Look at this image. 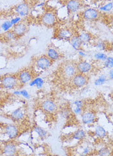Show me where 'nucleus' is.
Here are the masks:
<instances>
[{"label": "nucleus", "mask_w": 113, "mask_h": 156, "mask_svg": "<svg viewBox=\"0 0 113 156\" xmlns=\"http://www.w3.org/2000/svg\"><path fill=\"white\" fill-rule=\"evenodd\" d=\"M17 151V146L12 143H7L5 144L3 149V153L6 155H14L16 154Z\"/></svg>", "instance_id": "obj_18"}, {"label": "nucleus", "mask_w": 113, "mask_h": 156, "mask_svg": "<svg viewBox=\"0 0 113 156\" xmlns=\"http://www.w3.org/2000/svg\"><path fill=\"white\" fill-rule=\"evenodd\" d=\"M21 21H22V17L20 16H16V17L11 19V22L13 25H16L17 23H19Z\"/></svg>", "instance_id": "obj_38"}, {"label": "nucleus", "mask_w": 113, "mask_h": 156, "mask_svg": "<svg viewBox=\"0 0 113 156\" xmlns=\"http://www.w3.org/2000/svg\"><path fill=\"white\" fill-rule=\"evenodd\" d=\"M100 11L94 8H88L85 9L81 12V17L87 21H95L100 17Z\"/></svg>", "instance_id": "obj_6"}, {"label": "nucleus", "mask_w": 113, "mask_h": 156, "mask_svg": "<svg viewBox=\"0 0 113 156\" xmlns=\"http://www.w3.org/2000/svg\"><path fill=\"white\" fill-rule=\"evenodd\" d=\"M5 133L9 139H14L17 137L19 133V128L15 125H7L5 128Z\"/></svg>", "instance_id": "obj_14"}, {"label": "nucleus", "mask_w": 113, "mask_h": 156, "mask_svg": "<svg viewBox=\"0 0 113 156\" xmlns=\"http://www.w3.org/2000/svg\"><path fill=\"white\" fill-rule=\"evenodd\" d=\"M61 115L64 119H69L71 116V112L68 109H64L61 112Z\"/></svg>", "instance_id": "obj_35"}, {"label": "nucleus", "mask_w": 113, "mask_h": 156, "mask_svg": "<svg viewBox=\"0 0 113 156\" xmlns=\"http://www.w3.org/2000/svg\"><path fill=\"white\" fill-rule=\"evenodd\" d=\"M89 80V78L87 74L77 72L71 79V83L74 88H81L87 85Z\"/></svg>", "instance_id": "obj_2"}, {"label": "nucleus", "mask_w": 113, "mask_h": 156, "mask_svg": "<svg viewBox=\"0 0 113 156\" xmlns=\"http://www.w3.org/2000/svg\"><path fill=\"white\" fill-rule=\"evenodd\" d=\"M112 114H113V108H112Z\"/></svg>", "instance_id": "obj_43"}, {"label": "nucleus", "mask_w": 113, "mask_h": 156, "mask_svg": "<svg viewBox=\"0 0 113 156\" xmlns=\"http://www.w3.org/2000/svg\"><path fill=\"white\" fill-rule=\"evenodd\" d=\"M19 81L14 75H7L2 78L1 84L6 89H14L17 87Z\"/></svg>", "instance_id": "obj_7"}, {"label": "nucleus", "mask_w": 113, "mask_h": 156, "mask_svg": "<svg viewBox=\"0 0 113 156\" xmlns=\"http://www.w3.org/2000/svg\"><path fill=\"white\" fill-rule=\"evenodd\" d=\"M94 46L100 51H103L106 49V43L102 40H98L95 43Z\"/></svg>", "instance_id": "obj_30"}, {"label": "nucleus", "mask_w": 113, "mask_h": 156, "mask_svg": "<svg viewBox=\"0 0 113 156\" xmlns=\"http://www.w3.org/2000/svg\"><path fill=\"white\" fill-rule=\"evenodd\" d=\"M33 131L41 138H46L48 135V132L46 130V129L39 126V125H36L34 126Z\"/></svg>", "instance_id": "obj_24"}, {"label": "nucleus", "mask_w": 113, "mask_h": 156, "mask_svg": "<svg viewBox=\"0 0 113 156\" xmlns=\"http://www.w3.org/2000/svg\"><path fill=\"white\" fill-rule=\"evenodd\" d=\"M86 137V132L83 129H78L76 132H74L71 136V140H77V141H82Z\"/></svg>", "instance_id": "obj_20"}, {"label": "nucleus", "mask_w": 113, "mask_h": 156, "mask_svg": "<svg viewBox=\"0 0 113 156\" xmlns=\"http://www.w3.org/2000/svg\"><path fill=\"white\" fill-rule=\"evenodd\" d=\"M103 66L108 69H113V56H108L106 61L103 62Z\"/></svg>", "instance_id": "obj_29"}, {"label": "nucleus", "mask_w": 113, "mask_h": 156, "mask_svg": "<svg viewBox=\"0 0 113 156\" xmlns=\"http://www.w3.org/2000/svg\"><path fill=\"white\" fill-rule=\"evenodd\" d=\"M41 108L43 111L48 114H53L56 111L57 106L54 101L52 99H46L41 103Z\"/></svg>", "instance_id": "obj_11"}, {"label": "nucleus", "mask_w": 113, "mask_h": 156, "mask_svg": "<svg viewBox=\"0 0 113 156\" xmlns=\"http://www.w3.org/2000/svg\"><path fill=\"white\" fill-rule=\"evenodd\" d=\"M84 111V108H78V107L74 106V108L73 109V112L76 115H80L82 114Z\"/></svg>", "instance_id": "obj_33"}, {"label": "nucleus", "mask_w": 113, "mask_h": 156, "mask_svg": "<svg viewBox=\"0 0 113 156\" xmlns=\"http://www.w3.org/2000/svg\"><path fill=\"white\" fill-rule=\"evenodd\" d=\"M108 76L104 74L100 75L94 81V85L95 86H101L105 84L108 81Z\"/></svg>", "instance_id": "obj_25"}, {"label": "nucleus", "mask_w": 113, "mask_h": 156, "mask_svg": "<svg viewBox=\"0 0 113 156\" xmlns=\"http://www.w3.org/2000/svg\"><path fill=\"white\" fill-rule=\"evenodd\" d=\"M25 112L22 108H18L11 112V117L15 121H20L25 117Z\"/></svg>", "instance_id": "obj_19"}, {"label": "nucleus", "mask_w": 113, "mask_h": 156, "mask_svg": "<svg viewBox=\"0 0 113 156\" xmlns=\"http://www.w3.org/2000/svg\"><path fill=\"white\" fill-rule=\"evenodd\" d=\"M77 54L81 59L85 58H86L87 56V53H86V51H84L82 48L77 51Z\"/></svg>", "instance_id": "obj_37"}, {"label": "nucleus", "mask_w": 113, "mask_h": 156, "mask_svg": "<svg viewBox=\"0 0 113 156\" xmlns=\"http://www.w3.org/2000/svg\"><path fill=\"white\" fill-rule=\"evenodd\" d=\"M76 69L78 73L83 74H88L93 69V65L91 62L86 59H81L77 62H76Z\"/></svg>", "instance_id": "obj_9"}, {"label": "nucleus", "mask_w": 113, "mask_h": 156, "mask_svg": "<svg viewBox=\"0 0 113 156\" xmlns=\"http://www.w3.org/2000/svg\"><path fill=\"white\" fill-rule=\"evenodd\" d=\"M56 12L52 10L46 11L41 17V22L43 25L46 27H50L53 26L56 22Z\"/></svg>", "instance_id": "obj_3"}, {"label": "nucleus", "mask_w": 113, "mask_h": 156, "mask_svg": "<svg viewBox=\"0 0 113 156\" xmlns=\"http://www.w3.org/2000/svg\"><path fill=\"white\" fill-rule=\"evenodd\" d=\"M44 85V80L40 76L35 77L34 79L29 83L30 87H36L37 89H41Z\"/></svg>", "instance_id": "obj_22"}, {"label": "nucleus", "mask_w": 113, "mask_h": 156, "mask_svg": "<svg viewBox=\"0 0 113 156\" xmlns=\"http://www.w3.org/2000/svg\"><path fill=\"white\" fill-rule=\"evenodd\" d=\"M54 62L50 59L46 55H43L38 56L35 61V67L41 71H45L49 69L53 64Z\"/></svg>", "instance_id": "obj_4"}, {"label": "nucleus", "mask_w": 113, "mask_h": 156, "mask_svg": "<svg viewBox=\"0 0 113 156\" xmlns=\"http://www.w3.org/2000/svg\"><path fill=\"white\" fill-rule=\"evenodd\" d=\"M112 120H113V116H112Z\"/></svg>", "instance_id": "obj_44"}, {"label": "nucleus", "mask_w": 113, "mask_h": 156, "mask_svg": "<svg viewBox=\"0 0 113 156\" xmlns=\"http://www.w3.org/2000/svg\"><path fill=\"white\" fill-rule=\"evenodd\" d=\"M65 6L68 15L79 12L83 6L82 0H67Z\"/></svg>", "instance_id": "obj_5"}, {"label": "nucleus", "mask_w": 113, "mask_h": 156, "mask_svg": "<svg viewBox=\"0 0 113 156\" xmlns=\"http://www.w3.org/2000/svg\"><path fill=\"white\" fill-rule=\"evenodd\" d=\"M14 94H15V95H21V93H20V90H16L14 92Z\"/></svg>", "instance_id": "obj_41"}, {"label": "nucleus", "mask_w": 113, "mask_h": 156, "mask_svg": "<svg viewBox=\"0 0 113 156\" xmlns=\"http://www.w3.org/2000/svg\"><path fill=\"white\" fill-rule=\"evenodd\" d=\"M90 149L88 146H86V147H82V151L80 152V155H87L89 154V153L90 152Z\"/></svg>", "instance_id": "obj_39"}, {"label": "nucleus", "mask_w": 113, "mask_h": 156, "mask_svg": "<svg viewBox=\"0 0 113 156\" xmlns=\"http://www.w3.org/2000/svg\"><path fill=\"white\" fill-rule=\"evenodd\" d=\"M20 93H21V95L24 98H25L26 99H29L31 98L30 94H29V93H28L26 90H20Z\"/></svg>", "instance_id": "obj_36"}, {"label": "nucleus", "mask_w": 113, "mask_h": 156, "mask_svg": "<svg viewBox=\"0 0 113 156\" xmlns=\"http://www.w3.org/2000/svg\"><path fill=\"white\" fill-rule=\"evenodd\" d=\"M97 154L98 155H109L111 154V151L109 150V148L106 147H101V149H100L98 152H97Z\"/></svg>", "instance_id": "obj_32"}, {"label": "nucleus", "mask_w": 113, "mask_h": 156, "mask_svg": "<svg viewBox=\"0 0 113 156\" xmlns=\"http://www.w3.org/2000/svg\"><path fill=\"white\" fill-rule=\"evenodd\" d=\"M46 55L53 62L60 59L62 58V54L60 53V52L59 51V49H57V48H56L53 46H49L47 48Z\"/></svg>", "instance_id": "obj_13"}, {"label": "nucleus", "mask_w": 113, "mask_h": 156, "mask_svg": "<svg viewBox=\"0 0 113 156\" xmlns=\"http://www.w3.org/2000/svg\"><path fill=\"white\" fill-rule=\"evenodd\" d=\"M108 58V55L103 51H98L94 54V58L96 61L104 62Z\"/></svg>", "instance_id": "obj_27"}, {"label": "nucleus", "mask_w": 113, "mask_h": 156, "mask_svg": "<svg viewBox=\"0 0 113 156\" xmlns=\"http://www.w3.org/2000/svg\"><path fill=\"white\" fill-rule=\"evenodd\" d=\"M78 36L83 44L89 43L92 40V35L87 31H83L78 34Z\"/></svg>", "instance_id": "obj_21"}, {"label": "nucleus", "mask_w": 113, "mask_h": 156, "mask_svg": "<svg viewBox=\"0 0 113 156\" xmlns=\"http://www.w3.org/2000/svg\"><path fill=\"white\" fill-rule=\"evenodd\" d=\"M82 123L84 125H89L96 121L97 116L95 112L91 111H84L80 115Z\"/></svg>", "instance_id": "obj_12"}, {"label": "nucleus", "mask_w": 113, "mask_h": 156, "mask_svg": "<svg viewBox=\"0 0 113 156\" xmlns=\"http://www.w3.org/2000/svg\"><path fill=\"white\" fill-rule=\"evenodd\" d=\"M17 77L19 83L21 85L29 83L35 78L32 71L27 69L20 70L18 73Z\"/></svg>", "instance_id": "obj_8"}, {"label": "nucleus", "mask_w": 113, "mask_h": 156, "mask_svg": "<svg viewBox=\"0 0 113 156\" xmlns=\"http://www.w3.org/2000/svg\"><path fill=\"white\" fill-rule=\"evenodd\" d=\"M73 105L76 107L81 108H84V102L82 100H79V99H77V100L74 101L73 102Z\"/></svg>", "instance_id": "obj_34"}, {"label": "nucleus", "mask_w": 113, "mask_h": 156, "mask_svg": "<svg viewBox=\"0 0 113 156\" xmlns=\"http://www.w3.org/2000/svg\"><path fill=\"white\" fill-rule=\"evenodd\" d=\"M110 23H111V25L113 27V16L111 17V20H110Z\"/></svg>", "instance_id": "obj_42"}, {"label": "nucleus", "mask_w": 113, "mask_h": 156, "mask_svg": "<svg viewBox=\"0 0 113 156\" xmlns=\"http://www.w3.org/2000/svg\"><path fill=\"white\" fill-rule=\"evenodd\" d=\"M4 36L5 38L8 40H16V38H17L16 35L14 34V32L12 30L6 32L4 34Z\"/></svg>", "instance_id": "obj_31"}, {"label": "nucleus", "mask_w": 113, "mask_h": 156, "mask_svg": "<svg viewBox=\"0 0 113 156\" xmlns=\"http://www.w3.org/2000/svg\"><path fill=\"white\" fill-rule=\"evenodd\" d=\"M73 35V34L70 29L66 27L62 28L58 30L55 38L69 41L70 38L72 37Z\"/></svg>", "instance_id": "obj_16"}, {"label": "nucleus", "mask_w": 113, "mask_h": 156, "mask_svg": "<svg viewBox=\"0 0 113 156\" xmlns=\"http://www.w3.org/2000/svg\"><path fill=\"white\" fill-rule=\"evenodd\" d=\"M107 76L108 77V79H109L111 80H113V69L109 70Z\"/></svg>", "instance_id": "obj_40"}, {"label": "nucleus", "mask_w": 113, "mask_h": 156, "mask_svg": "<svg viewBox=\"0 0 113 156\" xmlns=\"http://www.w3.org/2000/svg\"><path fill=\"white\" fill-rule=\"evenodd\" d=\"M94 133L95 136L99 138H103L106 135V130L101 125H97L95 128Z\"/></svg>", "instance_id": "obj_23"}, {"label": "nucleus", "mask_w": 113, "mask_h": 156, "mask_svg": "<svg viewBox=\"0 0 113 156\" xmlns=\"http://www.w3.org/2000/svg\"><path fill=\"white\" fill-rule=\"evenodd\" d=\"M112 9H113V2H107L106 3L100 6L98 8V10L100 12H111Z\"/></svg>", "instance_id": "obj_26"}, {"label": "nucleus", "mask_w": 113, "mask_h": 156, "mask_svg": "<svg viewBox=\"0 0 113 156\" xmlns=\"http://www.w3.org/2000/svg\"><path fill=\"white\" fill-rule=\"evenodd\" d=\"M59 69L61 77L67 80H71L72 78L77 73L76 62L70 61L63 62Z\"/></svg>", "instance_id": "obj_1"}, {"label": "nucleus", "mask_w": 113, "mask_h": 156, "mask_svg": "<svg viewBox=\"0 0 113 156\" xmlns=\"http://www.w3.org/2000/svg\"><path fill=\"white\" fill-rule=\"evenodd\" d=\"M16 14L21 17H25L30 14L31 12V6L26 2H23L17 5L14 9Z\"/></svg>", "instance_id": "obj_10"}, {"label": "nucleus", "mask_w": 113, "mask_h": 156, "mask_svg": "<svg viewBox=\"0 0 113 156\" xmlns=\"http://www.w3.org/2000/svg\"><path fill=\"white\" fill-rule=\"evenodd\" d=\"M69 43L73 49L76 51L81 49L83 45L78 35H73L69 40Z\"/></svg>", "instance_id": "obj_17"}, {"label": "nucleus", "mask_w": 113, "mask_h": 156, "mask_svg": "<svg viewBox=\"0 0 113 156\" xmlns=\"http://www.w3.org/2000/svg\"><path fill=\"white\" fill-rule=\"evenodd\" d=\"M12 30L14 32L16 36L22 37L28 31V26L24 22H20L16 25H14Z\"/></svg>", "instance_id": "obj_15"}, {"label": "nucleus", "mask_w": 113, "mask_h": 156, "mask_svg": "<svg viewBox=\"0 0 113 156\" xmlns=\"http://www.w3.org/2000/svg\"><path fill=\"white\" fill-rule=\"evenodd\" d=\"M13 25L11 23V20H6L3 22L2 25H1V29L4 31V32H8L9 30H11L12 27H13Z\"/></svg>", "instance_id": "obj_28"}]
</instances>
